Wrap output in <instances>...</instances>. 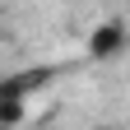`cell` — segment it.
Wrapping results in <instances>:
<instances>
[{
    "label": "cell",
    "instance_id": "cell-1",
    "mask_svg": "<svg viewBox=\"0 0 130 130\" xmlns=\"http://www.w3.org/2000/svg\"><path fill=\"white\" fill-rule=\"evenodd\" d=\"M130 46V32L121 19H102V23H93L88 28V56L93 60H111V56H121Z\"/></svg>",
    "mask_w": 130,
    "mask_h": 130
},
{
    "label": "cell",
    "instance_id": "cell-2",
    "mask_svg": "<svg viewBox=\"0 0 130 130\" xmlns=\"http://www.w3.org/2000/svg\"><path fill=\"white\" fill-rule=\"evenodd\" d=\"M51 84V70L46 65H32V70H14V74H5L0 79V98H19V102H28L37 88H46Z\"/></svg>",
    "mask_w": 130,
    "mask_h": 130
},
{
    "label": "cell",
    "instance_id": "cell-3",
    "mask_svg": "<svg viewBox=\"0 0 130 130\" xmlns=\"http://www.w3.org/2000/svg\"><path fill=\"white\" fill-rule=\"evenodd\" d=\"M28 121V102L19 98H0V130H19Z\"/></svg>",
    "mask_w": 130,
    "mask_h": 130
},
{
    "label": "cell",
    "instance_id": "cell-4",
    "mask_svg": "<svg viewBox=\"0 0 130 130\" xmlns=\"http://www.w3.org/2000/svg\"><path fill=\"white\" fill-rule=\"evenodd\" d=\"M88 130H116V125H88Z\"/></svg>",
    "mask_w": 130,
    "mask_h": 130
}]
</instances>
